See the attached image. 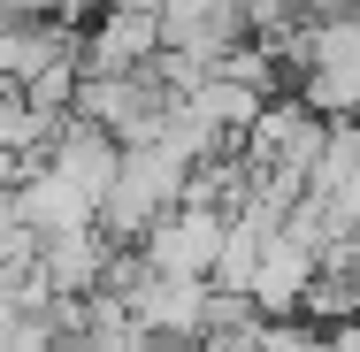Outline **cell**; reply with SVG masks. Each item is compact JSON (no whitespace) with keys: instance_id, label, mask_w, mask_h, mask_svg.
<instances>
[{"instance_id":"3957f363","label":"cell","mask_w":360,"mask_h":352,"mask_svg":"<svg viewBox=\"0 0 360 352\" xmlns=\"http://www.w3.org/2000/svg\"><path fill=\"white\" fill-rule=\"evenodd\" d=\"M123 306L139 314L153 337H200V314H207V276H169V268H146Z\"/></svg>"},{"instance_id":"7a4b0ae2","label":"cell","mask_w":360,"mask_h":352,"mask_svg":"<svg viewBox=\"0 0 360 352\" xmlns=\"http://www.w3.org/2000/svg\"><path fill=\"white\" fill-rule=\"evenodd\" d=\"M153 46H161V15L139 0H115L77 31V70H139Z\"/></svg>"},{"instance_id":"52a82bcc","label":"cell","mask_w":360,"mask_h":352,"mask_svg":"<svg viewBox=\"0 0 360 352\" xmlns=\"http://www.w3.org/2000/svg\"><path fill=\"white\" fill-rule=\"evenodd\" d=\"M31 261H39L46 291H92V283H100V261H108V237H100V222H77V230L39 237Z\"/></svg>"},{"instance_id":"6da1fadb","label":"cell","mask_w":360,"mask_h":352,"mask_svg":"<svg viewBox=\"0 0 360 352\" xmlns=\"http://www.w3.org/2000/svg\"><path fill=\"white\" fill-rule=\"evenodd\" d=\"M215 245H222V214L215 207H192V200H169V207L139 230L146 268H169V276H207Z\"/></svg>"},{"instance_id":"277c9868","label":"cell","mask_w":360,"mask_h":352,"mask_svg":"<svg viewBox=\"0 0 360 352\" xmlns=\"http://www.w3.org/2000/svg\"><path fill=\"white\" fill-rule=\"evenodd\" d=\"M8 207H15V222H23L31 237H54V230H77V222H92V200L77 192L62 169H46V161H31V169L8 184Z\"/></svg>"},{"instance_id":"8fae6325","label":"cell","mask_w":360,"mask_h":352,"mask_svg":"<svg viewBox=\"0 0 360 352\" xmlns=\"http://www.w3.org/2000/svg\"><path fill=\"white\" fill-rule=\"evenodd\" d=\"M253 352H322V330H314V322H299V314H276V322H261Z\"/></svg>"},{"instance_id":"30bf717a","label":"cell","mask_w":360,"mask_h":352,"mask_svg":"<svg viewBox=\"0 0 360 352\" xmlns=\"http://www.w3.org/2000/svg\"><path fill=\"white\" fill-rule=\"evenodd\" d=\"M353 92H360V70H322V62L299 70V100L314 115H353Z\"/></svg>"},{"instance_id":"5b68a950","label":"cell","mask_w":360,"mask_h":352,"mask_svg":"<svg viewBox=\"0 0 360 352\" xmlns=\"http://www.w3.org/2000/svg\"><path fill=\"white\" fill-rule=\"evenodd\" d=\"M39 161H46V169H62L84 200H100V192H108V176H115V161H123V145L108 138L100 123H84V115H62V123H54V138L39 145Z\"/></svg>"},{"instance_id":"8992f818","label":"cell","mask_w":360,"mask_h":352,"mask_svg":"<svg viewBox=\"0 0 360 352\" xmlns=\"http://www.w3.org/2000/svg\"><path fill=\"white\" fill-rule=\"evenodd\" d=\"M314 276V253L284 237V230H269L261 237V253H253V276H245V306L261 314V322H276V314H299V283Z\"/></svg>"},{"instance_id":"7c38bea8","label":"cell","mask_w":360,"mask_h":352,"mask_svg":"<svg viewBox=\"0 0 360 352\" xmlns=\"http://www.w3.org/2000/svg\"><path fill=\"white\" fill-rule=\"evenodd\" d=\"M46 352H92V345H84V337H54Z\"/></svg>"},{"instance_id":"ba28073f","label":"cell","mask_w":360,"mask_h":352,"mask_svg":"<svg viewBox=\"0 0 360 352\" xmlns=\"http://www.w3.org/2000/svg\"><path fill=\"white\" fill-rule=\"evenodd\" d=\"M184 100H192V107H200V115H207L215 131H230V138H238V131H245V123L261 115V100H269V92H253V84H238V77L207 70L200 84H184Z\"/></svg>"},{"instance_id":"9c48e42d","label":"cell","mask_w":360,"mask_h":352,"mask_svg":"<svg viewBox=\"0 0 360 352\" xmlns=\"http://www.w3.org/2000/svg\"><path fill=\"white\" fill-rule=\"evenodd\" d=\"M353 306H360V283H353V268H322L314 261V276L299 283V322H353Z\"/></svg>"}]
</instances>
